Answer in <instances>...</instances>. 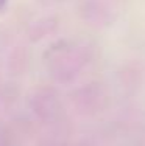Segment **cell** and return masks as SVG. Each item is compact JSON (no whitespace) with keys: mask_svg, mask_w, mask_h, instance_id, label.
Instances as JSON below:
<instances>
[{"mask_svg":"<svg viewBox=\"0 0 145 146\" xmlns=\"http://www.w3.org/2000/svg\"><path fill=\"white\" fill-rule=\"evenodd\" d=\"M5 3H6V0H0V9H2L3 6H5Z\"/></svg>","mask_w":145,"mask_h":146,"instance_id":"1","label":"cell"}]
</instances>
